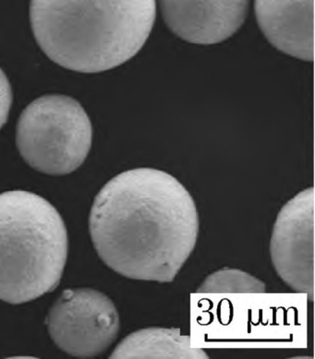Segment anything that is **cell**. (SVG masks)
Masks as SVG:
<instances>
[{"label":"cell","instance_id":"cell-1","mask_svg":"<svg viewBox=\"0 0 315 359\" xmlns=\"http://www.w3.org/2000/svg\"><path fill=\"white\" fill-rule=\"evenodd\" d=\"M89 228L98 256L129 279L172 283L195 250L197 207L163 170L139 168L112 178L95 196Z\"/></svg>","mask_w":315,"mask_h":359},{"label":"cell","instance_id":"cell-2","mask_svg":"<svg viewBox=\"0 0 315 359\" xmlns=\"http://www.w3.org/2000/svg\"><path fill=\"white\" fill-rule=\"evenodd\" d=\"M31 28L55 63L95 74L141 50L154 27L155 0H31Z\"/></svg>","mask_w":315,"mask_h":359},{"label":"cell","instance_id":"cell-3","mask_svg":"<svg viewBox=\"0 0 315 359\" xmlns=\"http://www.w3.org/2000/svg\"><path fill=\"white\" fill-rule=\"evenodd\" d=\"M68 233L53 205L36 194H0V300L19 305L59 285Z\"/></svg>","mask_w":315,"mask_h":359},{"label":"cell","instance_id":"cell-4","mask_svg":"<svg viewBox=\"0 0 315 359\" xmlns=\"http://www.w3.org/2000/svg\"><path fill=\"white\" fill-rule=\"evenodd\" d=\"M92 129L83 107L66 95L37 98L23 111L17 147L26 163L49 175L76 170L90 152Z\"/></svg>","mask_w":315,"mask_h":359},{"label":"cell","instance_id":"cell-5","mask_svg":"<svg viewBox=\"0 0 315 359\" xmlns=\"http://www.w3.org/2000/svg\"><path fill=\"white\" fill-rule=\"evenodd\" d=\"M48 332L59 348L80 358L102 355L117 339L120 316L112 300L94 289H69L49 311Z\"/></svg>","mask_w":315,"mask_h":359},{"label":"cell","instance_id":"cell-6","mask_svg":"<svg viewBox=\"0 0 315 359\" xmlns=\"http://www.w3.org/2000/svg\"><path fill=\"white\" fill-rule=\"evenodd\" d=\"M274 271L298 294L314 297V190L307 188L283 205L270 241Z\"/></svg>","mask_w":315,"mask_h":359},{"label":"cell","instance_id":"cell-7","mask_svg":"<svg viewBox=\"0 0 315 359\" xmlns=\"http://www.w3.org/2000/svg\"><path fill=\"white\" fill-rule=\"evenodd\" d=\"M173 34L196 45L224 42L246 19L248 0H158Z\"/></svg>","mask_w":315,"mask_h":359},{"label":"cell","instance_id":"cell-8","mask_svg":"<svg viewBox=\"0 0 315 359\" xmlns=\"http://www.w3.org/2000/svg\"><path fill=\"white\" fill-rule=\"evenodd\" d=\"M257 22L274 48L304 62L314 60V0H255Z\"/></svg>","mask_w":315,"mask_h":359},{"label":"cell","instance_id":"cell-9","mask_svg":"<svg viewBox=\"0 0 315 359\" xmlns=\"http://www.w3.org/2000/svg\"><path fill=\"white\" fill-rule=\"evenodd\" d=\"M109 358L113 359H208L204 350L192 346L189 335L180 329H141L123 339Z\"/></svg>","mask_w":315,"mask_h":359},{"label":"cell","instance_id":"cell-10","mask_svg":"<svg viewBox=\"0 0 315 359\" xmlns=\"http://www.w3.org/2000/svg\"><path fill=\"white\" fill-rule=\"evenodd\" d=\"M267 285L248 272L225 268L205 278L198 294H265Z\"/></svg>","mask_w":315,"mask_h":359},{"label":"cell","instance_id":"cell-11","mask_svg":"<svg viewBox=\"0 0 315 359\" xmlns=\"http://www.w3.org/2000/svg\"><path fill=\"white\" fill-rule=\"evenodd\" d=\"M13 103V91L7 76L0 68V129L7 123Z\"/></svg>","mask_w":315,"mask_h":359},{"label":"cell","instance_id":"cell-12","mask_svg":"<svg viewBox=\"0 0 315 359\" xmlns=\"http://www.w3.org/2000/svg\"><path fill=\"white\" fill-rule=\"evenodd\" d=\"M294 358L302 359V358H309V357H298V358Z\"/></svg>","mask_w":315,"mask_h":359}]
</instances>
